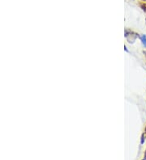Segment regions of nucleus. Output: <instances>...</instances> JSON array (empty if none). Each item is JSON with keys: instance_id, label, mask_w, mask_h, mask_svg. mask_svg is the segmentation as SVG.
I'll use <instances>...</instances> for the list:
<instances>
[{"instance_id": "f257e3e1", "label": "nucleus", "mask_w": 146, "mask_h": 160, "mask_svg": "<svg viewBox=\"0 0 146 160\" xmlns=\"http://www.w3.org/2000/svg\"><path fill=\"white\" fill-rule=\"evenodd\" d=\"M140 39H141V41H142L143 45H145V47H146V36L143 35V36L140 37Z\"/></svg>"}, {"instance_id": "f03ea898", "label": "nucleus", "mask_w": 146, "mask_h": 160, "mask_svg": "<svg viewBox=\"0 0 146 160\" xmlns=\"http://www.w3.org/2000/svg\"><path fill=\"white\" fill-rule=\"evenodd\" d=\"M141 144H144V142H145V135L142 134V136H141Z\"/></svg>"}, {"instance_id": "7ed1b4c3", "label": "nucleus", "mask_w": 146, "mask_h": 160, "mask_svg": "<svg viewBox=\"0 0 146 160\" xmlns=\"http://www.w3.org/2000/svg\"><path fill=\"white\" fill-rule=\"evenodd\" d=\"M145 159L146 160V150H145Z\"/></svg>"}, {"instance_id": "20e7f679", "label": "nucleus", "mask_w": 146, "mask_h": 160, "mask_svg": "<svg viewBox=\"0 0 146 160\" xmlns=\"http://www.w3.org/2000/svg\"><path fill=\"white\" fill-rule=\"evenodd\" d=\"M144 53H145V56H146V51H145V52H144Z\"/></svg>"}, {"instance_id": "39448f33", "label": "nucleus", "mask_w": 146, "mask_h": 160, "mask_svg": "<svg viewBox=\"0 0 146 160\" xmlns=\"http://www.w3.org/2000/svg\"><path fill=\"white\" fill-rule=\"evenodd\" d=\"M145 134H146V128H145Z\"/></svg>"}, {"instance_id": "423d86ee", "label": "nucleus", "mask_w": 146, "mask_h": 160, "mask_svg": "<svg viewBox=\"0 0 146 160\" xmlns=\"http://www.w3.org/2000/svg\"><path fill=\"white\" fill-rule=\"evenodd\" d=\"M144 1H146V0H144Z\"/></svg>"}, {"instance_id": "0eeeda50", "label": "nucleus", "mask_w": 146, "mask_h": 160, "mask_svg": "<svg viewBox=\"0 0 146 160\" xmlns=\"http://www.w3.org/2000/svg\"><path fill=\"white\" fill-rule=\"evenodd\" d=\"M143 160H145V159H143Z\"/></svg>"}, {"instance_id": "6e6552de", "label": "nucleus", "mask_w": 146, "mask_h": 160, "mask_svg": "<svg viewBox=\"0 0 146 160\" xmlns=\"http://www.w3.org/2000/svg\"></svg>"}]
</instances>
